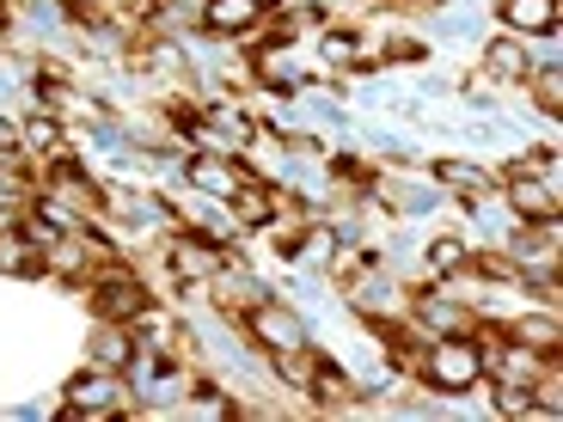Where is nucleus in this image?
Instances as JSON below:
<instances>
[{"label":"nucleus","mask_w":563,"mask_h":422,"mask_svg":"<svg viewBox=\"0 0 563 422\" xmlns=\"http://www.w3.org/2000/svg\"><path fill=\"white\" fill-rule=\"evenodd\" d=\"M92 362L111 367V374H129V367H141V349H135V337H129L123 324L99 319V331H92Z\"/></svg>","instance_id":"f8f14e48"},{"label":"nucleus","mask_w":563,"mask_h":422,"mask_svg":"<svg viewBox=\"0 0 563 422\" xmlns=\"http://www.w3.org/2000/svg\"><path fill=\"white\" fill-rule=\"evenodd\" d=\"M184 178L197 184L202 197L227 202L233 190H240V184H252V171H245L233 154H190V159H184Z\"/></svg>","instance_id":"39448f33"},{"label":"nucleus","mask_w":563,"mask_h":422,"mask_svg":"<svg viewBox=\"0 0 563 422\" xmlns=\"http://www.w3.org/2000/svg\"><path fill=\"white\" fill-rule=\"evenodd\" d=\"M508 337H515V343H527V349L558 355V324H551V319H521V324H508Z\"/></svg>","instance_id":"412c9836"},{"label":"nucleus","mask_w":563,"mask_h":422,"mask_svg":"<svg viewBox=\"0 0 563 422\" xmlns=\"http://www.w3.org/2000/svg\"><path fill=\"white\" fill-rule=\"evenodd\" d=\"M19 135H25V147H31V154H43V159H62V141H68L49 111H37L31 123H19Z\"/></svg>","instance_id":"f3484780"},{"label":"nucleus","mask_w":563,"mask_h":422,"mask_svg":"<svg viewBox=\"0 0 563 422\" xmlns=\"http://www.w3.org/2000/svg\"><path fill=\"white\" fill-rule=\"evenodd\" d=\"M484 68L496 74V80H527V68H533V56H527L515 37H490L484 43Z\"/></svg>","instance_id":"2eb2a0df"},{"label":"nucleus","mask_w":563,"mask_h":422,"mask_svg":"<svg viewBox=\"0 0 563 422\" xmlns=\"http://www.w3.org/2000/svg\"><path fill=\"white\" fill-rule=\"evenodd\" d=\"M68 99H74V92H68V80H49V74L37 80V111H62Z\"/></svg>","instance_id":"b1692460"},{"label":"nucleus","mask_w":563,"mask_h":422,"mask_svg":"<svg viewBox=\"0 0 563 422\" xmlns=\"http://www.w3.org/2000/svg\"><path fill=\"white\" fill-rule=\"evenodd\" d=\"M331 171H338V178H350V184H362V178H367V166H362L355 154H338V159H331Z\"/></svg>","instance_id":"393cba45"},{"label":"nucleus","mask_w":563,"mask_h":422,"mask_svg":"<svg viewBox=\"0 0 563 422\" xmlns=\"http://www.w3.org/2000/svg\"><path fill=\"white\" fill-rule=\"evenodd\" d=\"M503 19L515 31H533V37H551L558 31V0H496Z\"/></svg>","instance_id":"4468645a"},{"label":"nucleus","mask_w":563,"mask_h":422,"mask_svg":"<svg viewBox=\"0 0 563 422\" xmlns=\"http://www.w3.org/2000/svg\"><path fill=\"white\" fill-rule=\"evenodd\" d=\"M190 410H202V417H214V422H233L240 417V404L221 392L214 380H197V398H190Z\"/></svg>","instance_id":"aec40b11"},{"label":"nucleus","mask_w":563,"mask_h":422,"mask_svg":"<svg viewBox=\"0 0 563 422\" xmlns=\"http://www.w3.org/2000/svg\"><path fill=\"white\" fill-rule=\"evenodd\" d=\"M508 202H515V214L521 221H558V190L551 184H539L533 171H508Z\"/></svg>","instance_id":"9d476101"},{"label":"nucleus","mask_w":563,"mask_h":422,"mask_svg":"<svg viewBox=\"0 0 563 422\" xmlns=\"http://www.w3.org/2000/svg\"><path fill=\"white\" fill-rule=\"evenodd\" d=\"M43 269H49V257H43V245L31 240L25 226H0V276L31 281V276H43Z\"/></svg>","instance_id":"0eeeda50"},{"label":"nucleus","mask_w":563,"mask_h":422,"mask_svg":"<svg viewBox=\"0 0 563 422\" xmlns=\"http://www.w3.org/2000/svg\"><path fill=\"white\" fill-rule=\"evenodd\" d=\"M269 7H276V0H202V25H209L214 37H240V31H252Z\"/></svg>","instance_id":"6e6552de"},{"label":"nucleus","mask_w":563,"mask_h":422,"mask_svg":"<svg viewBox=\"0 0 563 422\" xmlns=\"http://www.w3.org/2000/svg\"><path fill=\"white\" fill-rule=\"evenodd\" d=\"M245 337L269 355H300L307 349V324L288 307H276V300H252V307H245Z\"/></svg>","instance_id":"7ed1b4c3"},{"label":"nucleus","mask_w":563,"mask_h":422,"mask_svg":"<svg viewBox=\"0 0 563 422\" xmlns=\"http://www.w3.org/2000/svg\"><path fill=\"white\" fill-rule=\"evenodd\" d=\"M252 68H257V80H264L269 92H282V99L307 86V74L295 68V56H288V43H264V49L252 56Z\"/></svg>","instance_id":"9b49d317"},{"label":"nucleus","mask_w":563,"mask_h":422,"mask_svg":"<svg viewBox=\"0 0 563 422\" xmlns=\"http://www.w3.org/2000/svg\"><path fill=\"white\" fill-rule=\"evenodd\" d=\"M227 209H233V221H240V226H269L282 202H276V190H269V184L252 178V184H240V190L227 197Z\"/></svg>","instance_id":"ddd939ff"},{"label":"nucleus","mask_w":563,"mask_h":422,"mask_svg":"<svg viewBox=\"0 0 563 422\" xmlns=\"http://www.w3.org/2000/svg\"><path fill=\"white\" fill-rule=\"evenodd\" d=\"M422 380L435 392H472L484 380V355L472 337H435L429 355H422Z\"/></svg>","instance_id":"f257e3e1"},{"label":"nucleus","mask_w":563,"mask_h":422,"mask_svg":"<svg viewBox=\"0 0 563 422\" xmlns=\"http://www.w3.org/2000/svg\"><path fill=\"white\" fill-rule=\"evenodd\" d=\"M92 312H99L104 324H129L135 312H147V288H141L135 276H99L92 281Z\"/></svg>","instance_id":"423d86ee"},{"label":"nucleus","mask_w":563,"mask_h":422,"mask_svg":"<svg viewBox=\"0 0 563 422\" xmlns=\"http://www.w3.org/2000/svg\"><path fill=\"white\" fill-rule=\"evenodd\" d=\"M422 264L435 269V276H465V269H472V252H465V245L453 240V233H441V240H429Z\"/></svg>","instance_id":"a211bd4d"},{"label":"nucleus","mask_w":563,"mask_h":422,"mask_svg":"<svg viewBox=\"0 0 563 422\" xmlns=\"http://www.w3.org/2000/svg\"><path fill=\"white\" fill-rule=\"evenodd\" d=\"M539 111L558 116L563 111V80H558V62H545V74H539Z\"/></svg>","instance_id":"5701e85b"},{"label":"nucleus","mask_w":563,"mask_h":422,"mask_svg":"<svg viewBox=\"0 0 563 422\" xmlns=\"http://www.w3.org/2000/svg\"><path fill=\"white\" fill-rule=\"evenodd\" d=\"M19 147H25V135H19V123H7V116H0V154H19Z\"/></svg>","instance_id":"bb28decb"},{"label":"nucleus","mask_w":563,"mask_h":422,"mask_svg":"<svg viewBox=\"0 0 563 422\" xmlns=\"http://www.w3.org/2000/svg\"><path fill=\"white\" fill-rule=\"evenodd\" d=\"M123 410V380H117L111 367H80L68 386H62V417L74 422H99V417H117Z\"/></svg>","instance_id":"f03ea898"},{"label":"nucleus","mask_w":563,"mask_h":422,"mask_svg":"<svg viewBox=\"0 0 563 422\" xmlns=\"http://www.w3.org/2000/svg\"><path fill=\"white\" fill-rule=\"evenodd\" d=\"M172 269H178L184 281H197V276H221L233 257H227V245L214 240V233H178V240L166 245Z\"/></svg>","instance_id":"20e7f679"},{"label":"nucleus","mask_w":563,"mask_h":422,"mask_svg":"<svg viewBox=\"0 0 563 422\" xmlns=\"http://www.w3.org/2000/svg\"><path fill=\"white\" fill-rule=\"evenodd\" d=\"M362 56V37H355V31H324V62H355Z\"/></svg>","instance_id":"4be33fe9"},{"label":"nucleus","mask_w":563,"mask_h":422,"mask_svg":"<svg viewBox=\"0 0 563 422\" xmlns=\"http://www.w3.org/2000/svg\"><path fill=\"white\" fill-rule=\"evenodd\" d=\"M417 324H429L435 337H472L478 331V312L472 307H453V300H441V295H417Z\"/></svg>","instance_id":"1a4fd4ad"},{"label":"nucleus","mask_w":563,"mask_h":422,"mask_svg":"<svg viewBox=\"0 0 563 422\" xmlns=\"http://www.w3.org/2000/svg\"><path fill=\"white\" fill-rule=\"evenodd\" d=\"M312 398H319V404L324 410H338V404H350V392H355V386H350V374H343V367L338 362H312Z\"/></svg>","instance_id":"dca6fc26"},{"label":"nucleus","mask_w":563,"mask_h":422,"mask_svg":"<svg viewBox=\"0 0 563 422\" xmlns=\"http://www.w3.org/2000/svg\"><path fill=\"white\" fill-rule=\"evenodd\" d=\"M386 56H398V62H422V56H429V49H422L417 37H398L393 49H386Z\"/></svg>","instance_id":"a878e982"},{"label":"nucleus","mask_w":563,"mask_h":422,"mask_svg":"<svg viewBox=\"0 0 563 422\" xmlns=\"http://www.w3.org/2000/svg\"><path fill=\"white\" fill-rule=\"evenodd\" d=\"M435 184H453V190H490V171L472 166V159H435Z\"/></svg>","instance_id":"6ab92c4d"}]
</instances>
